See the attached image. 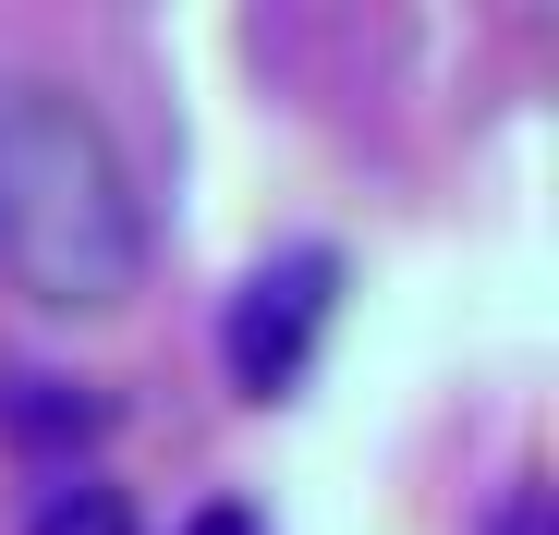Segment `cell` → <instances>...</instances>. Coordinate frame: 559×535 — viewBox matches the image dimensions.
<instances>
[{
    "mask_svg": "<svg viewBox=\"0 0 559 535\" xmlns=\"http://www.w3.org/2000/svg\"><path fill=\"white\" fill-rule=\"evenodd\" d=\"M475 535H559V511H547V475H511V487L475 511Z\"/></svg>",
    "mask_w": 559,
    "mask_h": 535,
    "instance_id": "cell-5",
    "label": "cell"
},
{
    "mask_svg": "<svg viewBox=\"0 0 559 535\" xmlns=\"http://www.w3.org/2000/svg\"><path fill=\"white\" fill-rule=\"evenodd\" d=\"M182 535H267V523H255L243 499H207V511H195V523H182Z\"/></svg>",
    "mask_w": 559,
    "mask_h": 535,
    "instance_id": "cell-6",
    "label": "cell"
},
{
    "mask_svg": "<svg viewBox=\"0 0 559 535\" xmlns=\"http://www.w3.org/2000/svg\"><path fill=\"white\" fill-rule=\"evenodd\" d=\"M0 438L37 451V463H73V451L110 438V402L85 378H49V366H0Z\"/></svg>",
    "mask_w": 559,
    "mask_h": 535,
    "instance_id": "cell-3",
    "label": "cell"
},
{
    "mask_svg": "<svg viewBox=\"0 0 559 535\" xmlns=\"http://www.w3.org/2000/svg\"><path fill=\"white\" fill-rule=\"evenodd\" d=\"M146 183L73 73H0V281L37 317H110L146 293Z\"/></svg>",
    "mask_w": 559,
    "mask_h": 535,
    "instance_id": "cell-1",
    "label": "cell"
},
{
    "mask_svg": "<svg viewBox=\"0 0 559 535\" xmlns=\"http://www.w3.org/2000/svg\"><path fill=\"white\" fill-rule=\"evenodd\" d=\"M329 305H341V255H329V243L267 255L255 281L231 293V317H219V366H231V390H243V402H280V390L317 366Z\"/></svg>",
    "mask_w": 559,
    "mask_h": 535,
    "instance_id": "cell-2",
    "label": "cell"
},
{
    "mask_svg": "<svg viewBox=\"0 0 559 535\" xmlns=\"http://www.w3.org/2000/svg\"><path fill=\"white\" fill-rule=\"evenodd\" d=\"M25 535H134V511H122L98 475H61V487L37 499V523H25Z\"/></svg>",
    "mask_w": 559,
    "mask_h": 535,
    "instance_id": "cell-4",
    "label": "cell"
}]
</instances>
